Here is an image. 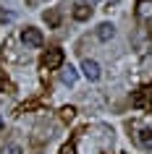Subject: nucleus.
<instances>
[{
    "label": "nucleus",
    "instance_id": "nucleus-1",
    "mask_svg": "<svg viewBox=\"0 0 152 154\" xmlns=\"http://www.w3.org/2000/svg\"><path fill=\"white\" fill-rule=\"evenodd\" d=\"M63 60H66V55H63V50H47L45 55H42V65L47 68V71H53V68H60L63 65Z\"/></svg>",
    "mask_w": 152,
    "mask_h": 154
},
{
    "label": "nucleus",
    "instance_id": "nucleus-2",
    "mask_svg": "<svg viewBox=\"0 0 152 154\" xmlns=\"http://www.w3.org/2000/svg\"><path fill=\"white\" fill-rule=\"evenodd\" d=\"M21 42H24V45H29V47H42L45 37H42L40 29H34V26H26L24 32H21Z\"/></svg>",
    "mask_w": 152,
    "mask_h": 154
},
{
    "label": "nucleus",
    "instance_id": "nucleus-3",
    "mask_svg": "<svg viewBox=\"0 0 152 154\" xmlns=\"http://www.w3.org/2000/svg\"><path fill=\"white\" fill-rule=\"evenodd\" d=\"M150 97H152V89H139V91H134V97H131V105L139 107V110H144V107L150 105Z\"/></svg>",
    "mask_w": 152,
    "mask_h": 154
},
{
    "label": "nucleus",
    "instance_id": "nucleus-4",
    "mask_svg": "<svg viewBox=\"0 0 152 154\" xmlns=\"http://www.w3.org/2000/svg\"><path fill=\"white\" fill-rule=\"evenodd\" d=\"M81 71H84V76H87L89 81H97V79H100V65L95 63V60H84V63H81Z\"/></svg>",
    "mask_w": 152,
    "mask_h": 154
},
{
    "label": "nucleus",
    "instance_id": "nucleus-5",
    "mask_svg": "<svg viewBox=\"0 0 152 154\" xmlns=\"http://www.w3.org/2000/svg\"><path fill=\"white\" fill-rule=\"evenodd\" d=\"M136 16L139 18H152V0H139L136 3Z\"/></svg>",
    "mask_w": 152,
    "mask_h": 154
},
{
    "label": "nucleus",
    "instance_id": "nucleus-6",
    "mask_svg": "<svg viewBox=\"0 0 152 154\" xmlns=\"http://www.w3.org/2000/svg\"><path fill=\"white\" fill-rule=\"evenodd\" d=\"M97 37H100L102 42L113 39V37H115V26H113V24H100V26H97Z\"/></svg>",
    "mask_w": 152,
    "mask_h": 154
},
{
    "label": "nucleus",
    "instance_id": "nucleus-7",
    "mask_svg": "<svg viewBox=\"0 0 152 154\" xmlns=\"http://www.w3.org/2000/svg\"><path fill=\"white\" fill-rule=\"evenodd\" d=\"M76 79H79V73H76V68H71V65H68V68L60 73V81L68 84V86H73V84H76Z\"/></svg>",
    "mask_w": 152,
    "mask_h": 154
},
{
    "label": "nucleus",
    "instance_id": "nucleus-8",
    "mask_svg": "<svg viewBox=\"0 0 152 154\" xmlns=\"http://www.w3.org/2000/svg\"><path fill=\"white\" fill-rule=\"evenodd\" d=\"M136 138H139V144H142L144 149H152V128H142Z\"/></svg>",
    "mask_w": 152,
    "mask_h": 154
},
{
    "label": "nucleus",
    "instance_id": "nucleus-9",
    "mask_svg": "<svg viewBox=\"0 0 152 154\" xmlns=\"http://www.w3.org/2000/svg\"><path fill=\"white\" fill-rule=\"evenodd\" d=\"M89 16H92V8L89 5H76V11H73V18L76 21H87Z\"/></svg>",
    "mask_w": 152,
    "mask_h": 154
},
{
    "label": "nucleus",
    "instance_id": "nucleus-10",
    "mask_svg": "<svg viewBox=\"0 0 152 154\" xmlns=\"http://www.w3.org/2000/svg\"><path fill=\"white\" fill-rule=\"evenodd\" d=\"M3 154H21V146H16V144H8L5 149H3Z\"/></svg>",
    "mask_w": 152,
    "mask_h": 154
},
{
    "label": "nucleus",
    "instance_id": "nucleus-11",
    "mask_svg": "<svg viewBox=\"0 0 152 154\" xmlns=\"http://www.w3.org/2000/svg\"><path fill=\"white\" fill-rule=\"evenodd\" d=\"M60 112H63V120H71V118H73V112H76V110H73V107H63Z\"/></svg>",
    "mask_w": 152,
    "mask_h": 154
},
{
    "label": "nucleus",
    "instance_id": "nucleus-12",
    "mask_svg": "<svg viewBox=\"0 0 152 154\" xmlns=\"http://www.w3.org/2000/svg\"><path fill=\"white\" fill-rule=\"evenodd\" d=\"M5 89H8V79L0 73V91H5Z\"/></svg>",
    "mask_w": 152,
    "mask_h": 154
},
{
    "label": "nucleus",
    "instance_id": "nucleus-13",
    "mask_svg": "<svg viewBox=\"0 0 152 154\" xmlns=\"http://www.w3.org/2000/svg\"><path fill=\"white\" fill-rule=\"evenodd\" d=\"M60 154H76V149L68 144V146H63V149H60Z\"/></svg>",
    "mask_w": 152,
    "mask_h": 154
}]
</instances>
